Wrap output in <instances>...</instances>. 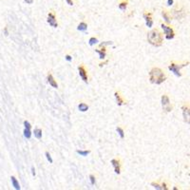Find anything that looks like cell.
<instances>
[{
  "instance_id": "1",
  "label": "cell",
  "mask_w": 190,
  "mask_h": 190,
  "mask_svg": "<svg viewBox=\"0 0 190 190\" xmlns=\"http://www.w3.org/2000/svg\"><path fill=\"white\" fill-rule=\"evenodd\" d=\"M166 79V74L159 68H153L149 72V80L152 84L160 85Z\"/></svg>"
},
{
  "instance_id": "2",
  "label": "cell",
  "mask_w": 190,
  "mask_h": 190,
  "mask_svg": "<svg viewBox=\"0 0 190 190\" xmlns=\"http://www.w3.org/2000/svg\"><path fill=\"white\" fill-rule=\"evenodd\" d=\"M148 40L151 45L160 47L163 44V33L158 29H154L150 32H148Z\"/></svg>"
},
{
  "instance_id": "3",
  "label": "cell",
  "mask_w": 190,
  "mask_h": 190,
  "mask_svg": "<svg viewBox=\"0 0 190 190\" xmlns=\"http://www.w3.org/2000/svg\"><path fill=\"white\" fill-rule=\"evenodd\" d=\"M187 64H188V62L184 63V64H181V65H178V64H175V63H171L169 65L168 68H169V71H171L176 76L181 77V76H182V73L180 72L181 71V68L185 67V66H187Z\"/></svg>"
},
{
  "instance_id": "4",
  "label": "cell",
  "mask_w": 190,
  "mask_h": 190,
  "mask_svg": "<svg viewBox=\"0 0 190 190\" xmlns=\"http://www.w3.org/2000/svg\"><path fill=\"white\" fill-rule=\"evenodd\" d=\"M161 27L162 29L163 30V32H165L166 34V38L167 40H171V39H173L174 36H175V32L173 31V29H172L171 27H169V26L166 25V24H162L161 25Z\"/></svg>"
},
{
  "instance_id": "5",
  "label": "cell",
  "mask_w": 190,
  "mask_h": 190,
  "mask_svg": "<svg viewBox=\"0 0 190 190\" xmlns=\"http://www.w3.org/2000/svg\"><path fill=\"white\" fill-rule=\"evenodd\" d=\"M162 107H163V109L166 112H170L172 108H173L167 95H163L162 96Z\"/></svg>"
},
{
  "instance_id": "6",
  "label": "cell",
  "mask_w": 190,
  "mask_h": 190,
  "mask_svg": "<svg viewBox=\"0 0 190 190\" xmlns=\"http://www.w3.org/2000/svg\"><path fill=\"white\" fill-rule=\"evenodd\" d=\"M183 117L184 121L188 125H190V108L187 106L183 107Z\"/></svg>"
},
{
  "instance_id": "7",
  "label": "cell",
  "mask_w": 190,
  "mask_h": 190,
  "mask_svg": "<svg viewBox=\"0 0 190 190\" xmlns=\"http://www.w3.org/2000/svg\"><path fill=\"white\" fill-rule=\"evenodd\" d=\"M48 23L51 26V27L53 28H57L58 27V23H57V20H56V17H55V14L53 13H49V15H48Z\"/></svg>"
},
{
  "instance_id": "8",
  "label": "cell",
  "mask_w": 190,
  "mask_h": 190,
  "mask_svg": "<svg viewBox=\"0 0 190 190\" xmlns=\"http://www.w3.org/2000/svg\"><path fill=\"white\" fill-rule=\"evenodd\" d=\"M173 15L176 19H183L185 18V11L184 10V8L180 9V10H177V9H175V10L173 11Z\"/></svg>"
},
{
  "instance_id": "9",
  "label": "cell",
  "mask_w": 190,
  "mask_h": 190,
  "mask_svg": "<svg viewBox=\"0 0 190 190\" xmlns=\"http://www.w3.org/2000/svg\"><path fill=\"white\" fill-rule=\"evenodd\" d=\"M78 71H79V74L81 76V78L83 79L84 82L88 83V72L86 71V68L84 66H79L78 67Z\"/></svg>"
},
{
  "instance_id": "10",
  "label": "cell",
  "mask_w": 190,
  "mask_h": 190,
  "mask_svg": "<svg viewBox=\"0 0 190 190\" xmlns=\"http://www.w3.org/2000/svg\"><path fill=\"white\" fill-rule=\"evenodd\" d=\"M144 18L145 20L146 26H148V28H151L152 26H153V20H152L151 13H144Z\"/></svg>"
},
{
  "instance_id": "11",
  "label": "cell",
  "mask_w": 190,
  "mask_h": 190,
  "mask_svg": "<svg viewBox=\"0 0 190 190\" xmlns=\"http://www.w3.org/2000/svg\"><path fill=\"white\" fill-rule=\"evenodd\" d=\"M111 163H112V166H113V167H114L115 173L120 174L121 173V163H120V161L117 160V159H112L111 160Z\"/></svg>"
},
{
  "instance_id": "12",
  "label": "cell",
  "mask_w": 190,
  "mask_h": 190,
  "mask_svg": "<svg viewBox=\"0 0 190 190\" xmlns=\"http://www.w3.org/2000/svg\"><path fill=\"white\" fill-rule=\"evenodd\" d=\"M48 82H49V84L53 88H54V89H57V88H58V84L56 83V81H55L54 78H53V76L51 75L50 73L48 74Z\"/></svg>"
},
{
  "instance_id": "13",
  "label": "cell",
  "mask_w": 190,
  "mask_h": 190,
  "mask_svg": "<svg viewBox=\"0 0 190 190\" xmlns=\"http://www.w3.org/2000/svg\"><path fill=\"white\" fill-rule=\"evenodd\" d=\"M115 98H116V101H117V104H118V106H122L125 104V101L124 99L122 98V96H121V94L119 91H116L115 92Z\"/></svg>"
},
{
  "instance_id": "14",
  "label": "cell",
  "mask_w": 190,
  "mask_h": 190,
  "mask_svg": "<svg viewBox=\"0 0 190 190\" xmlns=\"http://www.w3.org/2000/svg\"><path fill=\"white\" fill-rule=\"evenodd\" d=\"M11 181H12V185H13V186L14 187V189H16V190H20V185H19V183H18V181H17L16 179H15V177H13V176H12L11 177Z\"/></svg>"
},
{
  "instance_id": "15",
  "label": "cell",
  "mask_w": 190,
  "mask_h": 190,
  "mask_svg": "<svg viewBox=\"0 0 190 190\" xmlns=\"http://www.w3.org/2000/svg\"><path fill=\"white\" fill-rule=\"evenodd\" d=\"M95 51H96L97 53H99L100 59H105V57H106V48L105 47H103L102 49H95Z\"/></svg>"
},
{
  "instance_id": "16",
  "label": "cell",
  "mask_w": 190,
  "mask_h": 190,
  "mask_svg": "<svg viewBox=\"0 0 190 190\" xmlns=\"http://www.w3.org/2000/svg\"><path fill=\"white\" fill-rule=\"evenodd\" d=\"M162 15H163V19H165V21H166L167 24H170V23H171V20H172V19H170V16H169V14L167 13L166 11H163V12H162Z\"/></svg>"
},
{
  "instance_id": "17",
  "label": "cell",
  "mask_w": 190,
  "mask_h": 190,
  "mask_svg": "<svg viewBox=\"0 0 190 190\" xmlns=\"http://www.w3.org/2000/svg\"><path fill=\"white\" fill-rule=\"evenodd\" d=\"M77 30L80 31H86L88 30V25L86 24L85 22H81L78 25V28H77Z\"/></svg>"
},
{
  "instance_id": "18",
  "label": "cell",
  "mask_w": 190,
  "mask_h": 190,
  "mask_svg": "<svg viewBox=\"0 0 190 190\" xmlns=\"http://www.w3.org/2000/svg\"><path fill=\"white\" fill-rule=\"evenodd\" d=\"M33 133H34V136H35L38 140H40L41 138H42V130L40 128H34V130H33Z\"/></svg>"
},
{
  "instance_id": "19",
  "label": "cell",
  "mask_w": 190,
  "mask_h": 190,
  "mask_svg": "<svg viewBox=\"0 0 190 190\" xmlns=\"http://www.w3.org/2000/svg\"><path fill=\"white\" fill-rule=\"evenodd\" d=\"M78 108H79L80 111L85 112V111H87L89 109V106L87 105V104H85V103H81L80 105L78 106Z\"/></svg>"
},
{
  "instance_id": "20",
  "label": "cell",
  "mask_w": 190,
  "mask_h": 190,
  "mask_svg": "<svg viewBox=\"0 0 190 190\" xmlns=\"http://www.w3.org/2000/svg\"><path fill=\"white\" fill-rule=\"evenodd\" d=\"M24 136H25V138H27V139H30V138L31 137V132L30 128L24 129Z\"/></svg>"
},
{
  "instance_id": "21",
  "label": "cell",
  "mask_w": 190,
  "mask_h": 190,
  "mask_svg": "<svg viewBox=\"0 0 190 190\" xmlns=\"http://www.w3.org/2000/svg\"><path fill=\"white\" fill-rule=\"evenodd\" d=\"M116 130H117V132L119 133L120 137L122 138V139H124V138H125V132H124V129H123L122 127H117V128H116Z\"/></svg>"
},
{
  "instance_id": "22",
  "label": "cell",
  "mask_w": 190,
  "mask_h": 190,
  "mask_svg": "<svg viewBox=\"0 0 190 190\" xmlns=\"http://www.w3.org/2000/svg\"><path fill=\"white\" fill-rule=\"evenodd\" d=\"M77 153H78V154H80L81 155V156H88V155L90 154V151L89 150H77L76 151Z\"/></svg>"
},
{
  "instance_id": "23",
  "label": "cell",
  "mask_w": 190,
  "mask_h": 190,
  "mask_svg": "<svg viewBox=\"0 0 190 190\" xmlns=\"http://www.w3.org/2000/svg\"><path fill=\"white\" fill-rule=\"evenodd\" d=\"M126 7H127V3L126 2H121L119 4V9H120V10H122V11H126Z\"/></svg>"
},
{
  "instance_id": "24",
  "label": "cell",
  "mask_w": 190,
  "mask_h": 190,
  "mask_svg": "<svg viewBox=\"0 0 190 190\" xmlns=\"http://www.w3.org/2000/svg\"><path fill=\"white\" fill-rule=\"evenodd\" d=\"M98 43V39L97 38H95V37H91L90 39V41H89V44L90 45V46H93V45H95V44H97Z\"/></svg>"
},
{
  "instance_id": "25",
  "label": "cell",
  "mask_w": 190,
  "mask_h": 190,
  "mask_svg": "<svg viewBox=\"0 0 190 190\" xmlns=\"http://www.w3.org/2000/svg\"><path fill=\"white\" fill-rule=\"evenodd\" d=\"M45 154H46V157H47L48 161L49 162V163H53V159H51V156H50V155H49V152L47 151V152H46Z\"/></svg>"
},
{
  "instance_id": "26",
  "label": "cell",
  "mask_w": 190,
  "mask_h": 190,
  "mask_svg": "<svg viewBox=\"0 0 190 190\" xmlns=\"http://www.w3.org/2000/svg\"><path fill=\"white\" fill-rule=\"evenodd\" d=\"M113 44V42H109V41H108V42H104V43H101L100 44V47H105V46H107V45H112Z\"/></svg>"
},
{
  "instance_id": "27",
  "label": "cell",
  "mask_w": 190,
  "mask_h": 190,
  "mask_svg": "<svg viewBox=\"0 0 190 190\" xmlns=\"http://www.w3.org/2000/svg\"><path fill=\"white\" fill-rule=\"evenodd\" d=\"M90 180L91 185H95V182H96V181H95V177H94L93 175H90Z\"/></svg>"
},
{
  "instance_id": "28",
  "label": "cell",
  "mask_w": 190,
  "mask_h": 190,
  "mask_svg": "<svg viewBox=\"0 0 190 190\" xmlns=\"http://www.w3.org/2000/svg\"><path fill=\"white\" fill-rule=\"evenodd\" d=\"M24 126H25V128H30L31 129V124L28 122V121H25V122H24Z\"/></svg>"
},
{
  "instance_id": "29",
  "label": "cell",
  "mask_w": 190,
  "mask_h": 190,
  "mask_svg": "<svg viewBox=\"0 0 190 190\" xmlns=\"http://www.w3.org/2000/svg\"><path fill=\"white\" fill-rule=\"evenodd\" d=\"M151 185H153V187H154V188H156V189H163V187H161L159 184H155V183H152Z\"/></svg>"
},
{
  "instance_id": "30",
  "label": "cell",
  "mask_w": 190,
  "mask_h": 190,
  "mask_svg": "<svg viewBox=\"0 0 190 190\" xmlns=\"http://www.w3.org/2000/svg\"><path fill=\"white\" fill-rule=\"evenodd\" d=\"M65 58H66V60H67L68 62H71V61H72V58H71V55H68H68H66V57H65Z\"/></svg>"
},
{
  "instance_id": "31",
  "label": "cell",
  "mask_w": 190,
  "mask_h": 190,
  "mask_svg": "<svg viewBox=\"0 0 190 190\" xmlns=\"http://www.w3.org/2000/svg\"><path fill=\"white\" fill-rule=\"evenodd\" d=\"M66 1H67V3H68V5H71V6L73 5V1H72V0H66Z\"/></svg>"
},
{
  "instance_id": "32",
  "label": "cell",
  "mask_w": 190,
  "mask_h": 190,
  "mask_svg": "<svg viewBox=\"0 0 190 190\" xmlns=\"http://www.w3.org/2000/svg\"><path fill=\"white\" fill-rule=\"evenodd\" d=\"M24 1L27 4H32L33 3V0H24Z\"/></svg>"
},
{
  "instance_id": "33",
  "label": "cell",
  "mask_w": 190,
  "mask_h": 190,
  "mask_svg": "<svg viewBox=\"0 0 190 190\" xmlns=\"http://www.w3.org/2000/svg\"><path fill=\"white\" fill-rule=\"evenodd\" d=\"M167 5L168 6L173 5V0H167Z\"/></svg>"
},
{
  "instance_id": "34",
  "label": "cell",
  "mask_w": 190,
  "mask_h": 190,
  "mask_svg": "<svg viewBox=\"0 0 190 190\" xmlns=\"http://www.w3.org/2000/svg\"><path fill=\"white\" fill-rule=\"evenodd\" d=\"M31 173H32V176H35V170H34L33 166H31Z\"/></svg>"
},
{
  "instance_id": "35",
  "label": "cell",
  "mask_w": 190,
  "mask_h": 190,
  "mask_svg": "<svg viewBox=\"0 0 190 190\" xmlns=\"http://www.w3.org/2000/svg\"><path fill=\"white\" fill-rule=\"evenodd\" d=\"M4 32H5V35H8V30H7V28L4 29Z\"/></svg>"
}]
</instances>
